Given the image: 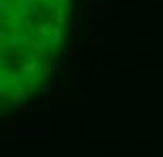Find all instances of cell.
Segmentation results:
<instances>
[{"label":"cell","mask_w":163,"mask_h":157,"mask_svg":"<svg viewBox=\"0 0 163 157\" xmlns=\"http://www.w3.org/2000/svg\"><path fill=\"white\" fill-rule=\"evenodd\" d=\"M68 55H70V57H76V55H81V53L76 51V47H72V49H70V51H68Z\"/></svg>","instance_id":"1"}]
</instances>
